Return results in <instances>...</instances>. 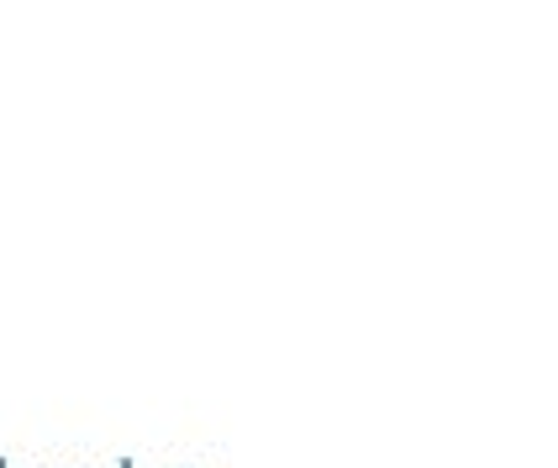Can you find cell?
I'll use <instances>...</instances> for the list:
<instances>
[{
  "instance_id": "cell-1",
  "label": "cell",
  "mask_w": 558,
  "mask_h": 468,
  "mask_svg": "<svg viewBox=\"0 0 558 468\" xmlns=\"http://www.w3.org/2000/svg\"><path fill=\"white\" fill-rule=\"evenodd\" d=\"M117 468H132V464H117Z\"/></svg>"
},
{
  "instance_id": "cell-2",
  "label": "cell",
  "mask_w": 558,
  "mask_h": 468,
  "mask_svg": "<svg viewBox=\"0 0 558 468\" xmlns=\"http://www.w3.org/2000/svg\"><path fill=\"white\" fill-rule=\"evenodd\" d=\"M0 468H5V464H0Z\"/></svg>"
}]
</instances>
